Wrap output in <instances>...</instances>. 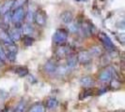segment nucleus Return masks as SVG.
Returning a JSON list of instances; mask_svg holds the SVG:
<instances>
[{
  "mask_svg": "<svg viewBox=\"0 0 125 112\" xmlns=\"http://www.w3.org/2000/svg\"><path fill=\"white\" fill-rule=\"evenodd\" d=\"M15 73L18 75L19 77H26L28 75V69L24 66H18L15 68Z\"/></svg>",
  "mask_w": 125,
  "mask_h": 112,
  "instance_id": "obj_15",
  "label": "nucleus"
},
{
  "mask_svg": "<svg viewBox=\"0 0 125 112\" xmlns=\"http://www.w3.org/2000/svg\"><path fill=\"white\" fill-rule=\"evenodd\" d=\"M56 63L53 62V61H48L46 62V64H44V70L49 73V74H53V73H56Z\"/></svg>",
  "mask_w": 125,
  "mask_h": 112,
  "instance_id": "obj_11",
  "label": "nucleus"
},
{
  "mask_svg": "<svg viewBox=\"0 0 125 112\" xmlns=\"http://www.w3.org/2000/svg\"><path fill=\"white\" fill-rule=\"evenodd\" d=\"M26 78H27V80L29 81V82H31V83H35V82H37L36 78H34V76H32V75H27V76H26Z\"/></svg>",
  "mask_w": 125,
  "mask_h": 112,
  "instance_id": "obj_32",
  "label": "nucleus"
},
{
  "mask_svg": "<svg viewBox=\"0 0 125 112\" xmlns=\"http://www.w3.org/2000/svg\"><path fill=\"white\" fill-rule=\"evenodd\" d=\"M103 52V50L99 46H93L89 50V53L91 56H100Z\"/></svg>",
  "mask_w": 125,
  "mask_h": 112,
  "instance_id": "obj_18",
  "label": "nucleus"
},
{
  "mask_svg": "<svg viewBox=\"0 0 125 112\" xmlns=\"http://www.w3.org/2000/svg\"><path fill=\"white\" fill-rule=\"evenodd\" d=\"M76 64H77L76 56L70 55L69 57L67 58V64H66V66L68 67V69H73V68H75Z\"/></svg>",
  "mask_w": 125,
  "mask_h": 112,
  "instance_id": "obj_13",
  "label": "nucleus"
},
{
  "mask_svg": "<svg viewBox=\"0 0 125 112\" xmlns=\"http://www.w3.org/2000/svg\"><path fill=\"white\" fill-rule=\"evenodd\" d=\"M5 60H6V54H5L4 50H3V49H2V47L0 46V61L4 62Z\"/></svg>",
  "mask_w": 125,
  "mask_h": 112,
  "instance_id": "obj_30",
  "label": "nucleus"
},
{
  "mask_svg": "<svg viewBox=\"0 0 125 112\" xmlns=\"http://www.w3.org/2000/svg\"><path fill=\"white\" fill-rule=\"evenodd\" d=\"M29 112H45V106L42 104H36L30 107Z\"/></svg>",
  "mask_w": 125,
  "mask_h": 112,
  "instance_id": "obj_17",
  "label": "nucleus"
},
{
  "mask_svg": "<svg viewBox=\"0 0 125 112\" xmlns=\"http://www.w3.org/2000/svg\"><path fill=\"white\" fill-rule=\"evenodd\" d=\"M76 1H78V2H79V1H81V0H76Z\"/></svg>",
  "mask_w": 125,
  "mask_h": 112,
  "instance_id": "obj_35",
  "label": "nucleus"
},
{
  "mask_svg": "<svg viewBox=\"0 0 125 112\" xmlns=\"http://www.w3.org/2000/svg\"><path fill=\"white\" fill-rule=\"evenodd\" d=\"M25 12L23 8H19L17 9H14L12 15H11V22L15 24H18L25 19Z\"/></svg>",
  "mask_w": 125,
  "mask_h": 112,
  "instance_id": "obj_5",
  "label": "nucleus"
},
{
  "mask_svg": "<svg viewBox=\"0 0 125 112\" xmlns=\"http://www.w3.org/2000/svg\"><path fill=\"white\" fill-rule=\"evenodd\" d=\"M80 84H81L82 86H84V87L89 88L94 84V80L91 77L85 76V77H83V78L80 79Z\"/></svg>",
  "mask_w": 125,
  "mask_h": 112,
  "instance_id": "obj_10",
  "label": "nucleus"
},
{
  "mask_svg": "<svg viewBox=\"0 0 125 112\" xmlns=\"http://www.w3.org/2000/svg\"><path fill=\"white\" fill-rule=\"evenodd\" d=\"M58 105V101L56 98H48L46 101V107L50 108V109H54L56 108Z\"/></svg>",
  "mask_w": 125,
  "mask_h": 112,
  "instance_id": "obj_16",
  "label": "nucleus"
},
{
  "mask_svg": "<svg viewBox=\"0 0 125 112\" xmlns=\"http://www.w3.org/2000/svg\"><path fill=\"white\" fill-rule=\"evenodd\" d=\"M70 51H71V49H70L68 46H66V45H64V44L59 45V47H58L56 50V58H58V59L65 58L67 55H69Z\"/></svg>",
  "mask_w": 125,
  "mask_h": 112,
  "instance_id": "obj_7",
  "label": "nucleus"
},
{
  "mask_svg": "<svg viewBox=\"0 0 125 112\" xmlns=\"http://www.w3.org/2000/svg\"><path fill=\"white\" fill-rule=\"evenodd\" d=\"M33 41H34V39L31 37L25 36V37L24 38V44H25V46H27V47L31 46L32 44H33Z\"/></svg>",
  "mask_w": 125,
  "mask_h": 112,
  "instance_id": "obj_26",
  "label": "nucleus"
},
{
  "mask_svg": "<svg viewBox=\"0 0 125 112\" xmlns=\"http://www.w3.org/2000/svg\"><path fill=\"white\" fill-rule=\"evenodd\" d=\"M9 97V93L5 90L0 89V99H7Z\"/></svg>",
  "mask_w": 125,
  "mask_h": 112,
  "instance_id": "obj_29",
  "label": "nucleus"
},
{
  "mask_svg": "<svg viewBox=\"0 0 125 112\" xmlns=\"http://www.w3.org/2000/svg\"><path fill=\"white\" fill-rule=\"evenodd\" d=\"M25 110V103L24 101H21L17 106H15V108L13 109V112H24Z\"/></svg>",
  "mask_w": 125,
  "mask_h": 112,
  "instance_id": "obj_23",
  "label": "nucleus"
},
{
  "mask_svg": "<svg viewBox=\"0 0 125 112\" xmlns=\"http://www.w3.org/2000/svg\"><path fill=\"white\" fill-rule=\"evenodd\" d=\"M68 38V32L65 29H57L54 36H53V41L56 44L58 45H62L66 42Z\"/></svg>",
  "mask_w": 125,
  "mask_h": 112,
  "instance_id": "obj_1",
  "label": "nucleus"
},
{
  "mask_svg": "<svg viewBox=\"0 0 125 112\" xmlns=\"http://www.w3.org/2000/svg\"><path fill=\"white\" fill-rule=\"evenodd\" d=\"M109 82H110V85L109 86H110V88L112 90H118L121 86V83L119 80V79H112Z\"/></svg>",
  "mask_w": 125,
  "mask_h": 112,
  "instance_id": "obj_19",
  "label": "nucleus"
},
{
  "mask_svg": "<svg viewBox=\"0 0 125 112\" xmlns=\"http://www.w3.org/2000/svg\"><path fill=\"white\" fill-rule=\"evenodd\" d=\"M12 4H13V0H9V1H7L6 3H5L3 6H2L1 9H0V12H3L4 14L9 13L10 10H11Z\"/></svg>",
  "mask_w": 125,
  "mask_h": 112,
  "instance_id": "obj_14",
  "label": "nucleus"
},
{
  "mask_svg": "<svg viewBox=\"0 0 125 112\" xmlns=\"http://www.w3.org/2000/svg\"><path fill=\"white\" fill-rule=\"evenodd\" d=\"M68 67L67 66H65V65H58V66H56V72L57 73L58 75H63L67 74V72H68Z\"/></svg>",
  "mask_w": 125,
  "mask_h": 112,
  "instance_id": "obj_22",
  "label": "nucleus"
},
{
  "mask_svg": "<svg viewBox=\"0 0 125 112\" xmlns=\"http://www.w3.org/2000/svg\"><path fill=\"white\" fill-rule=\"evenodd\" d=\"M46 14L43 10H38L36 13H34V18L33 20L35 21V23L40 26H43L46 24Z\"/></svg>",
  "mask_w": 125,
  "mask_h": 112,
  "instance_id": "obj_6",
  "label": "nucleus"
},
{
  "mask_svg": "<svg viewBox=\"0 0 125 112\" xmlns=\"http://www.w3.org/2000/svg\"><path fill=\"white\" fill-rule=\"evenodd\" d=\"M99 37V39L102 41V43L104 44V46L108 50L112 51V50H115V45L112 42V40L110 39V37L107 36L105 33L104 32H101L100 34L98 35Z\"/></svg>",
  "mask_w": 125,
  "mask_h": 112,
  "instance_id": "obj_4",
  "label": "nucleus"
},
{
  "mask_svg": "<svg viewBox=\"0 0 125 112\" xmlns=\"http://www.w3.org/2000/svg\"><path fill=\"white\" fill-rule=\"evenodd\" d=\"M106 91H107L106 89H101L100 91L98 92V93H99V94H103V93H105Z\"/></svg>",
  "mask_w": 125,
  "mask_h": 112,
  "instance_id": "obj_33",
  "label": "nucleus"
},
{
  "mask_svg": "<svg viewBox=\"0 0 125 112\" xmlns=\"http://www.w3.org/2000/svg\"><path fill=\"white\" fill-rule=\"evenodd\" d=\"M23 33L25 34V36H27V37H30V35H31L33 31H34V29H33V27H32L31 25L29 24H26L23 27Z\"/></svg>",
  "mask_w": 125,
  "mask_h": 112,
  "instance_id": "obj_21",
  "label": "nucleus"
},
{
  "mask_svg": "<svg viewBox=\"0 0 125 112\" xmlns=\"http://www.w3.org/2000/svg\"><path fill=\"white\" fill-rule=\"evenodd\" d=\"M73 13L71 12L70 10H65L60 14V20L63 24H70L73 21Z\"/></svg>",
  "mask_w": 125,
  "mask_h": 112,
  "instance_id": "obj_9",
  "label": "nucleus"
},
{
  "mask_svg": "<svg viewBox=\"0 0 125 112\" xmlns=\"http://www.w3.org/2000/svg\"><path fill=\"white\" fill-rule=\"evenodd\" d=\"M2 112H13V111H12V109H10V108H6L4 111H2Z\"/></svg>",
  "mask_w": 125,
  "mask_h": 112,
  "instance_id": "obj_34",
  "label": "nucleus"
},
{
  "mask_svg": "<svg viewBox=\"0 0 125 112\" xmlns=\"http://www.w3.org/2000/svg\"><path fill=\"white\" fill-rule=\"evenodd\" d=\"M114 72L115 70L112 68V67H106L104 70L101 71V73L99 74V80L102 81V82H109L113 79V75H114Z\"/></svg>",
  "mask_w": 125,
  "mask_h": 112,
  "instance_id": "obj_2",
  "label": "nucleus"
},
{
  "mask_svg": "<svg viewBox=\"0 0 125 112\" xmlns=\"http://www.w3.org/2000/svg\"><path fill=\"white\" fill-rule=\"evenodd\" d=\"M6 59H9L10 62H14L16 59V52H11V51H8L6 54Z\"/></svg>",
  "mask_w": 125,
  "mask_h": 112,
  "instance_id": "obj_25",
  "label": "nucleus"
},
{
  "mask_svg": "<svg viewBox=\"0 0 125 112\" xmlns=\"http://www.w3.org/2000/svg\"><path fill=\"white\" fill-rule=\"evenodd\" d=\"M34 13L35 11H32L31 8H28V10H27V14H26V18L28 19V22H31L33 18H34Z\"/></svg>",
  "mask_w": 125,
  "mask_h": 112,
  "instance_id": "obj_27",
  "label": "nucleus"
},
{
  "mask_svg": "<svg viewBox=\"0 0 125 112\" xmlns=\"http://www.w3.org/2000/svg\"><path fill=\"white\" fill-rule=\"evenodd\" d=\"M0 40L3 41V43L5 44L6 46L13 44V41L11 40V38L10 37L9 34H7L5 31H0Z\"/></svg>",
  "mask_w": 125,
  "mask_h": 112,
  "instance_id": "obj_12",
  "label": "nucleus"
},
{
  "mask_svg": "<svg viewBox=\"0 0 125 112\" xmlns=\"http://www.w3.org/2000/svg\"><path fill=\"white\" fill-rule=\"evenodd\" d=\"M79 30V26L76 24H73L69 26V31L71 33H76V32Z\"/></svg>",
  "mask_w": 125,
  "mask_h": 112,
  "instance_id": "obj_28",
  "label": "nucleus"
},
{
  "mask_svg": "<svg viewBox=\"0 0 125 112\" xmlns=\"http://www.w3.org/2000/svg\"><path fill=\"white\" fill-rule=\"evenodd\" d=\"M117 38L119 39V41L121 44H124L125 36H124V34H123V33H121V34H118V36H117Z\"/></svg>",
  "mask_w": 125,
  "mask_h": 112,
  "instance_id": "obj_31",
  "label": "nucleus"
},
{
  "mask_svg": "<svg viewBox=\"0 0 125 112\" xmlns=\"http://www.w3.org/2000/svg\"><path fill=\"white\" fill-rule=\"evenodd\" d=\"M76 59H77V62L81 64H88L91 62V59H92V56L90 55L89 51L88 50H80L78 52V54L76 56Z\"/></svg>",
  "mask_w": 125,
  "mask_h": 112,
  "instance_id": "obj_3",
  "label": "nucleus"
},
{
  "mask_svg": "<svg viewBox=\"0 0 125 112\" xmlns=\"http://www.w3.org/2000/svg\"><path fill=\"white\" fill-rule=\"evenodd\" d=\"M9 36L11 38V40H12L13 42L14 41H19L21 39V37H22V31L19 29L18 27H15V28H13V29L10 30Z\"/></svg>",
  "mask_w": 125,
  "mask_h": 112,
  "instance_id": "obj_8",
  "label": "nucleus"
},
{
  "mask_svg": "<svg viewBox=\"0 0 125 112\" xmlns=\"http://www.w3.org/2000/svg\"><path fill=\"white\" fill-rule=\"evenodd\" d=\"M92 91L90 90V89H88V90H86V91H84V92H82L81 93H80V95H79V99H86L87 97H88V96H91L92 95Z\"/></svg>",
  "mask_w": 125,
  "mask_h": 112,
  "instance_id": "obj_24",
  "label": "nucleus"
},
{
  "mask_svg": "<svg viewBox=\"0 0 125 112\" xmlns=\"http://www.w3.org/2000/svg\"><path fill=\"white\" fill-rule=\"evenodd\" d=\"M26 2H27V0H13V4H12L11 9L14 10V9H17L19 8H22Z\"/></svg>",
  "mask_w": 125,
  "mask_h": 112,
  "instance_id": "obj_20",
  "label": "nucleus"
}]
</instances>
